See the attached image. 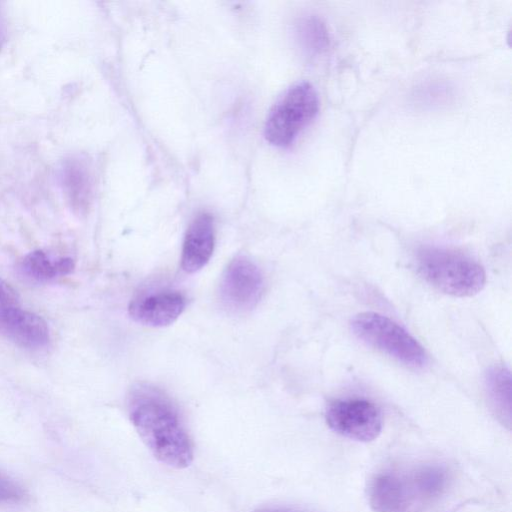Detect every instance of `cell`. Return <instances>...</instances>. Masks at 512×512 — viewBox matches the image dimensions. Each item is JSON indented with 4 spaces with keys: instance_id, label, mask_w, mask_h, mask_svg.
Returning a JSON list of instances; mask_svg holds the SVG:
<instances>
[{
    "instance_id": "1",
    "label": "cell",
    "mask_w": 512,
    "mask_h": 512,
    "mask_svg": "<svg viewBox=\"0 0 512 512\" xmlns=\"http://www.w3.org/2000/svg\"><path fill=\"white\" fill-rule=\"evenodd\" d=\"M130 420L138 435L161 463L176 469L193 460L191 439L171 399L149 385L134 387L128 398Z\"/></svg>"
},
{
    "instance_id": "2",
    "label": "cell",
    "mask_w": 512,
    "mask_h": 512,
    "mask_svg": "<svg viewBox=\"0 0 512 512\" xmlns=\"http://www.w3.org/2000/svg\"><path fill=\"white\" fill-rule=\"evenodd\" d=\"M416 264L430 285L448 295L470 297L479 293L486 283V273L480 263L453 249L421 247Z\"/></svg>"
},
{
    "instance_id": "3",
    "label": "cell",
    "mask_w": 512,
    "mask_h": 512,
    "mask_svg": "<svg viewBox=\"0 0 512 512\" xmlns=\"http://www.w3.org/2000/svg\"><path fill=\"white\" fill-rule=\"evenodd\" d=\"M318 111L319 99L314 87L306 81L293 84L269 111L264 126L266 140L277 147L290 146Z\"/></svg>"
},
{
    "instance_id": "4",
    "label": "cell",
    "mask_w": 512,
    "mask_h": 512,
    "mask_svg": "<svg viewBox=\"0 0 512 512\" xmlns=\"http://www.w3.org/2000/svg\"><path fill=\"white\" fill-rule=\"evenodd\" d=\"M350 327L358 339L406 366L423 368L428 363L422 345L386 316L376 312L358 313L351 319Z\"/></svg>"
},
{
    "instance_id": "5",
    "label": "cell",
    "mask_w": 512,
    "mask_h": 512,
    "mask_svg": "<svg viewBox=\"0 0 512 512\" xmlns=\"http://www.w3.org/2000/svg\"><path fill=\"white\" fill-rule=\"evenodd\" d=\"M331 430L348 439L371 442L381 433L382 414L372 402L359 399H339L331 402L325 412Z\"/></svg>"
},
{
    "instance_id": "6",
    "label": "cell",
    "mask_w": 512,
    "mask_h": 512,
    "mask_svg": "<svg viewBox=\"0 0 512 512\" xmlns=\"http://www.w3.org/2000/svg\"><path fill=\"white\" fill-rule=\"evenodd\" d=\"M264 287L258 266L244 256L234 258L222 274L219 294L222 304L232 312L253 309L260 300Z\"/></svg>"
},
{
    "instance_id": "7",
    "label": "cell",
    "mask_w": 512,
    "mask_h": 512,
    "mask_svg": "<svg viewBox=\"0 0 512 512\" xmlns=\"http://www.w3.org/2000/svg\"><path fill=\"white\" fill-rule=\"evenodd\" d=\"M368 500L375 512H413L418 503L409 475L392 471L379 473L373 478Z\"/></svg>"
},
{
    "instance_id": "8",
    "label": "cell",
    "mask_w": 512,
    "mask_h": 512,
    "mask_svg": "<svg viewBox=\"0 0 512 512\" xmlns=\"http://www.w3.org/2000/svg\"><path fill=\"white\" fill-rule=\"evenodd\" d=\"M0 334L28 349L42 348L50 339L45 320L20 305L0 309Z\"/></svg>"
},
{
    "instance_id": "9",
    "label": "cell",
    "mask_w": 512,
    "mask_h": 512,
    "mask_svg": "<svg viewBox=\"0 0 512 512\" xmlns=\"http://www.w3.org/2000/svg\"><path fill=\"white\" fill-rule=\"evenodd\" d=\"M184 297L175 291H159L133 299L128 307L131 318L143 325L164 327L172 324L185 309Z\"/></svg>"
},
{
    "instance_id": "10",
    "label": "cell",
    "mask_w": 512,
    "mask_h": 512,
    "mask_svg": "<svg viewBox=\"0 0 512 512\" xmlns=\"http://www.w3.org/2000/svg\"><path fill=\"white\" fill-rule=\"evenodd\" d=\"M215 243L213 218L208 213L197 215L189 225L182 246L181 267L195 273L210 260Z\"/></svg>"
},
{
    "instance_id": "11",
    "label": "cell",
    "mask_w": 512,
    "mask_h": 512,
    "mask_svg": "<svg viewBox=\"0 0 512 512\" xmlns=\"http://www.w3.org/2000/svg\"><path fill=\"white\" fill-rule=\"evenodd\" d=\"M60 184L65 196L78 213H85L93 194V175L88 161L81 156L66 158L59 171Z\"/></svg>"
},
{
    "instance_id": "12",
    "label": "cell",
    "mask_w": 512,
    "mask_h": 512,
    "mask_svg": "<svg viewBox=\"0 0 512 512\" xmlns=\"http://www.w3.org/2000/svg\"><path fill=\"white\" fill-rule=\"evenodd\" d=\"M70 257H53L42 250L28 253L21 262L22 273L37 282H46L64 276L74 270Z\"/></svg>"
},
{
    "instance_id": "13",
    "label": "cell",
    "mask_w": 512,
    "mask_h": 512,
    "mask_svg": "<svg viewBox=\"0 0 512 512\" xmlns=\"http://www.w3.org/2000/svg\"><path fill=\"white\" fill-rule=\"evenodd\" d=\"M485 386L497 418L507 426L511 423V373L503 365L492 366L486 372Z\"/></svg>"
},
{
    "instance_id": "14",
    "label": "cell",
    "mask_w": 512,
    "mask_h": 512,
    "mask_svg": "<svg viewBox=\"0 0 512 512\" xmlns=\"http://www.w3.org/2000/svg\"><path fill=\"white\" fill-rule=\"evenodd\" d=\"M419 504L438 499L448 485V473L442 466L427 464L409 474Z\"/></svg>"
},
{
    "instance_id": "15",
    "label": "cell",
    "mask_w": 512,
    "mask_h": 512,
    "mask_svg": "<svg viewBox=\"0 0 512 512\" xmlns=\"http://www.w3.org/2000/svg\"><path fill=\"white\" fill-rule=\"evenodd\" d=\"M296 40L308 56L322 54L329 46V33L326 25L316 16L299 19L295 25Z\"/></svg>"
},
{
    "instance_id": "16",
    "label": "cell",
    "mask_w": 512,
    "mask_h": 512,
    "mask_svg": "<svg viewBox=\"0 0 512 512\" xmlns=\"http://www.w3.org/2000/svg\"><path fill=\"white\" fill-rule=\"evenodd\" d=\"M25 491L8 475L0 471V504H16L23 501Z\"/></svg>"
},
{
    "instance_id": "17",
    "label": "cell",
    "mask_w": 512,
    "mask_h": 512,
    "mask_svg": "<svg viewBox=\"0 0 512 512\" xmlns=\"http://www.w3.org/2000/svg\"><path fill=\"white\" fill-rule=\"evenodd\" d=\"M16 305H20L16 291L0 277V309Z\"/></svg>"
},
{
    "instance_id": "18",
    "label": "cell",
    "mask_w": 512,
    "mask_h": 512,
    "mask_svg": "<svg viewBox=\"0 0 512 512\" xmlns=\"http://www.w3.org/2000/svg\"><path fill=\"white\" fill-rule=\"evenodd\" d=\"M254 512H304L293 508L287 507H263L255 510Z\"/></svg>"
},
{
    "instance_id": "19",
    "label": "cell",
    "mask_w": 512,
    "mask_h": 512,
    "mask_svg": "<svg viewBox=\"0 0 512 512\" xmlns=\"http://www.w3.org/2000/svg\"><path fill=\"white\" fill-rule=\"evenodd\" d=\"M4 39H5L4 32L0 28V49H1L2 45H3Z\"/></svg>"
}]
</instances>
